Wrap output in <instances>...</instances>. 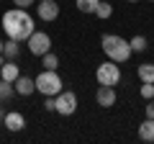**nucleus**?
I'll use <instances>...</instances> for the list:
<instances>
[{
    "mask_svg": "<svg viewBox=\"0 0 154 144\" xmlns=\"http://www.w3.org/2000/svg\"><path fill=\"white\" fill-rule=\"evenodd\" d=\"M0 26H3L8 39H16V41H26L36 31V21L28 16L26 8H11V11H5L3 18H0Z\"/></svg>",
    "mask_w": 154,
    "mask_h": 144,
    "instance_id": "obj_1",
    "label": "nucleus"
},
{
    "mask_svg": "<svg viewBox=\"0 0 154 144\" xmlns=\"http://www.w3.org/2000/svg\"><path fill=\"white\" fill-rule=\"evenodd\" d=\"M100 46H103L105 57L113 62H128L131 59V46H128V39H123V36H118V33H103V39H100Z\"/></svg>",
    "mask_w": 154,
    "mask_h": 144,
    "instance_id": "obj_2",
    "label": "nucleus"
},
{
    "mask_svg": "<svg viewBox=\"0 0 154 144\" xmlns=\"http://www.w3.org/2000/svg\"><path fill=\"white\" fill-rule=\"evenodd\" d=\"M33 83H36V93L41 95H57L59 90H64V83L57 75V70H41L33 77Z\"/></svg>",
    "mask_w": 154,
    "mask_h": 144,
    "instance_id": "obj_3",
    "label": "nucleus"
},
{
    "mask_svg": "<svg viewBox=\"0 0 154 144\" xmlns=\"http://www.w3.org/2000/svg\"><path fill=\"white\" fill-rule=\"evenodd\" d=\"M95 80H98L100 85H118L121 83V64L118 62H103V64H98V70H95Z\"/></svg>",
    "mask_w": 154,
    "mask_h": 144,
    "instance_id": "obj_4",
    "label": "nucleus"
},
{
    "mask_svg": "<svg viewBox=\"0 0 154 144\" xmlns=\"http://www.w3.org/2000/svg\"><path fill=\"white\" fill-rule=\"evenodd\" d=\"M77 111V95L72 90H59L54 95V113L59 116H72Z\"/></svg>",
    "mask_w": 154,
    "mask_h": 144,
    "instance_id": "obj_5",
    "label": "nucleus"
},
{
    "mask_svg": "<svg viewBox=\"0 0 154 144\" xmlns=\"http://www.w3.org/2000/svg\"><path fill=\"white\" fill-rule=\"evenodd\" d=\"M26 44H28V52H31L33 57H41V54H46V52L51 49V36L46 31H33L26 39Z\"/></svg>",
    "mask_w": 154,
    "mask_h": 144,
    "instance_id": "obj_6",
    "label": "nucleus"
},
{
    "mask_svg": "<svg viewBox=\"0 0 154 144\" xmlns=\"http://www.w3.org/2000/svg\"><path fill=\"white\" fill-rule=\"evenodd\" d=\"M36 16L38 21H57L59 18V5H57V0H36Z\"/></svg>",
    "mask_w": 154,
    "mask_h": 144,
    "instance_id": "obj_7",
    "label": "nucleus"
},
{
    "mask_svg": "<svg viewBox=\"0 0 154 144\" xmlns=\"http://www.w3.org/2000/svg\"><path fill=\"white\" fill-rule=\"evenodd\" d=\"M95 100H98L100 108H110V105H116V100H118L116 88H113V85H100L98 93H95Z\"/></svg>",
    "mask_w": 154,
    "mask_h": 144,
    "instance_id": "obj_8",
    "label": "nucleus"
},
{
    "mask_svg": "<svg viewBox=\"0 0 154 144\" xmlns=\"http://www.w3.org/2000/svg\"><path fill=\"white\" fill-rule=\"evenodd\" d=\"M3 126L8 129V131H23L26 129V116L23 113H18V111H8L5 113V118H3Z\"/></svg>",
    "mask_w": 154,
    "mask_h": 144,
    "instance_id": "obj_9",
    "label": "nucleus"
},
{
    "mask_svg": "<svg viewBox=\"0 0 154 144\" xmlns=\"http://www.w3.org/2000/svg\"><path fill=\"white\" fill-rule=\"evenodd\" d=\"M13 88H16V95H23V98H28L31 93H36L33 77H26V75H18V77L13 80Z\"/></svg>",
    "mask_w": 154,
    "mask_h": 144,
    "instance_id": "obj_10",
    "label": "nucleus"
},
{
    "mask_svg": "<svg viewBox=\"0 0 154 144\" xmlns=\"http://www.w3.org/2000/svg\"><path fill=\"white\" fill-rule=\"evenodd\" d=\"M18 75H21V67H18V62H16V59H8L5 64L0 67V77L8 80V83H13Z\"/></svg>",
    "mask_w": 154,
    "mask_h": 144,
    "instance_id": "obj_11",
    "label": "nucleus"
},
{
    "mask_svg": "<svg viewBox=\"0 0 154 144\" xmlns=\"http://www.w3.org/2000/svg\"><path fill=\"white\" fill-rule=\"evenodd\" d=\"M139 139L141 142H154V118H144L141 124H139Z\"/></svg>",
    "mask_w": 154,
    "mask_h": 144,
    "instance_id": "obj_12",
    "label": "nucleus"
},
{
    "mask_svg": "<svg viewBox=\"0 0 154 144\" xmlns=\"http://www.w3.org/2000/svg\"><path fill=\"white\" fill-rule=\"evenodd\" d=\"M3 54H5V59H18L21 57V41H16V39L3 41Z\"/></svg>",
    "mask_w": 154,
    "mask_h": 144,
    "instance_id": "obj_13",
    "label": "nucleus"
},
{
    "mask_svg": "<svg viewBox=\"0 0 154 144\" xmlns=\"http://www.w3.org/2000/svg\"><path fill=\"white\" fill-rule=\"evenodd\" d=\"M136 75L141 83H154V62H141L136 67Z\"/></svg>",
    "mask_w": 154,
    "mask_h": 144,
    "instance_id": "obj_14",
    "label": "nucleus"
},
{
    "mask_svg": "<svg viewBox=\"0 0 154 144\" xmlns=\"http://www.w3.org/2000/svg\"><path fill=\"white\" fill-rule=\"evenodd\" d=\"M128 46H131L134 54H141V52L149 46V39L144 36V33H136V36H131V39H128Z\"/></svg>",
    "mask_w": 154,
    "mask_h": 144,
    "instance_id": "obj_15",
    "label": "nucleus"
},
{
    "mask_svg": "<svg viewBox=\"0 0 154 144\" xmlns=\"http://www.w3.org/2000/svg\"><path fill=\"white\" fill-rule=\"evenodd\" d=\"M93 16H98L100 21H108V18L113 16V5H110L108 0H100V3H98V8H95V13H93Z\"/></svg>",
    "mask_w": 154,
    "mask_h": 144,
    "instance_id": "obj_16",
    "label": "nucleus"
},
{
    "mask_svg": "<svg viewBox=\"0 0 154 144\" xmlns=\"http://www.w3.org/2000/svg\"><path fill=\"white\" fill-rule=\"evenodd\" d=\"M41 64H44V70H59V57L49 49L46 54H41Z\"/></svg>",
    "mask_w": 154,
    "mask_h": 144,
    "instance_id": "obj_17",
    "label": "nucleus"
},
{
    "mask_svg": "<svg viewBox=\"0 0 154 144\" xmlns=\"http://www.w3.org/2000/svg\"><path fill=\"white\" fill-rule=\"evenodd\" d=\"M13 95H16V88H13V83H8V80L0 77V100H11Z\"/></svg>",
    "mask_w": 154,
    "mask_h": 144,
    "instance_id": "obj_18",
    "label": "nucleus"
},
{
    "mask_svg": "<svg viewBox=\"0 0 154 144\" xmlns=\"http://www.w3.org/2000/svg\"><path fill=\"white\" fill-rule=\"evenodd\" d=\"M100 0H75V5L80 13H95V8H98Z\"/></svg>",
    "mask_w": 154,
    "mask_h": 144,
    "instance_id": "obj_19",
    "label": "nucleus"
},
{
    "mask_svg": "<svg viewBox=\"0 0 154 144\" xmlns=\"http://www.w3.org/2000/svg\"><path fill=\"white\" fill-rule=\"evenodd\" d=\"M139 93H141L144 100H152L154 98V83H141V90Z\"/></svg>",
    "mask_w": 154,
    "mask_h": 144,
    "instance_id": "obj_20",
    "label": "nucleus"
},
{
    "mask_svg": "<svg viewBox=\"0 0 154 144\" xmlns=\"http://www.w3.org/2000/svg\"><path fill=\"white\" fill-rule=\"evenodd\" d=\"M36 0H13V5L16 8H28V5H33Z\"/></svg>",
    "mask_w": 154,
    "mask_h": 144,
    "instance_id": "obj_21",
    "label": "nucleus"
},
{
    "mask_svg": "<svg viewBox=\"0 0 154 144\" xmlns=\"http://www.w3.org/2000/svg\"><path fill=\"white\" fill-rule=\"evenodd\" d=\"M146 118H154V98L146 100Z\"/></svg>",
    "mask_w": 154,
    "mask_h": 144,
    "instance_id": "obj_22",
    "label": "nucleus"
},
{
    "mask_svg": "<svg viewBox=\"0 0 154 144\" xmlns=\"http://www.w3.org/2000/svg\"><path fill=\"white\" fill-rule=\"evenodd\" d=\"M3 118H5V108L0 105V124H3Z\"/></svg>",
    "mask_w": 154,
    "mask_h": 144,
    "instance_id": "obj_23",
    "label": "nucleus"
},
{
    "mask_svg": "<svg viewBox=\"0 0 154 144\" xmlns=\"http://www.w3.org/2000/svg\"><path fill=\"white\" fill-rule=\"evenodd\" d=\"M5 62H8V59H5V54H0V67L5 64Z\"/></svg>",
    "mask_w": 154,
    "mask_h": 144,
    "instance_id": "obj_24",
    "label": "nucleus"
},
{
    "mask_svg": "<svg viewBox=\"0 0 154 144\" xmlns=\"http://www.w3.org/2000/svg\"><path fill=\"white\" fill-rule=\"evenodd\" d=\"M0 54H3V39H0Z\"/></svg>",
    "mask_w": 154,
    "mask_h": 144,
    "instance_id": "obj_25",
    "label": "nucleus"
},
{
    "mask_svg": "<svg viewBox=\"0 0 154 144\" xmlns=\"http://www.w3.org/2000/svg\"><path fill=\"white\" fill-rule=\"evenodd\" d=\"M128 3H139V0H128Z\"/></svg>",
    "mask_w": 154,
    "mask_h": 144,
    "instance_id": "obj_26",
    "label": "nucleus"
},
{
    "mask_svg": "<svg viewBox=\"0 0 154 144\" xmlns=\"http://www.w3.org/2000/svg\"><path fill=\"white\" fill-rule=\"evenodd\" d=\"M149 3H154V0H149Z\"/></svg>",
    "mask_w": 154,
    "mask_h": 144,
    "instance_id": "obj_27",
    "label": "nucleus"
},
{
    "mask_svg": "<svg viewBox=\"0 0 154 144\" xmlns=\"http://www.w3.org/2000/svg\"><path fill=\"white\" fill-rule=\"evenodd\" d=\"M0 103H3V100H0Z\"/></svg>",
    "mask_w": 154,
    "mask_h": 144,
    "instance_id": "obj_28",
    "label": "nucleus"
}]
</instances>
